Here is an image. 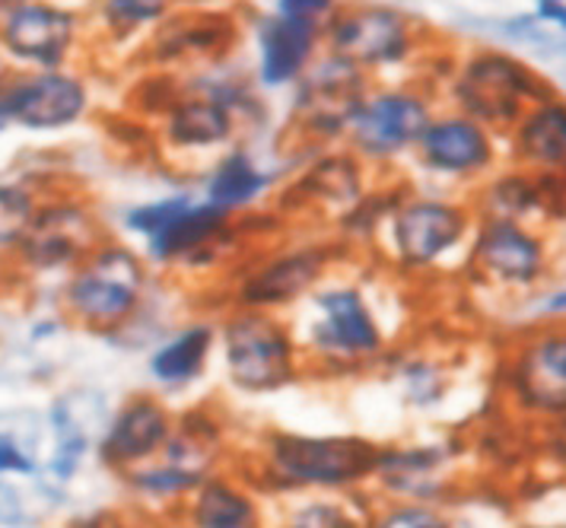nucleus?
Here are the masks:
<instances>
[{
	"mask_svg": "<svg viewBox=\"0 0 566 528\" xmlns=\"http://www.w3.org/2000/svg\"><path fill=\"white\" fill-rule=\"evenodd\" d=\"M401 277L350 255L286 319L306 360V376H354L386 366L408 334Z\"/></svg>",
	"mask_w": 566,
	"mask_h": 528,
	"instance_id": "f257e3e1",
	"label": "nucleus"
},
{
	"mask_svg": "<svg viewBox=\"0 0 566 528\" xmlns=\"http://www.w3.org/2000/svg\"><path fill=\"white\" fill-rule=\"evenodd\" d=\"M474 224L478 214L468 195L408 188L382 224L373 261L405 283L462 275Z\"/></svg>",
	"mask_w": 566,
	"mask_h": 528,
	"instance_id": "f03ea898",
	"label": "nucleus"
},
{
	"mask_svg": "<svg viewBox=\"0 0 566 528\" xmlns=\"http://www.w3.org/2000/svg\"><path fill=\"white\" fill-rule=\"evenodd\" d=\"M156 271L144 252L115 236L86 255V261L61 280L57 306L71 325L90 334H125L154 297Z\"/></svg>",
	"mask_w": 566,
	"mask_h": 528,
	"instance_id": "7ed1b4c3",
	"label": "nucleus"
},
{
	"mask_svg": "<svg viewBox=\"0 0 566 528\" xmlns=\"http://www.w3.org/2000/svg\"><path fill=\"white\" fill-rule=\"evenodd\" d=\"M350 252L335 236H293L261 242L223 280L227 309L290 315Z\"/></svg>",
	"mask_w": 566,
	"mask_h": 528,
	"instance_id": "20e7f679",
	"label": "nucleus"
},
{
	"mask_svg": "<svg viewBox=\"0 0 566 528\" xmlns=\"http://www.w3.org/2000/svg\"><path fill=\"white\" fill-rule=\"evenodd\" d=\"M554 275L557 249L547 229L500 217H478L462 277L481 293L525 306L554 283Z\"/></svg>",
	"mask_w": 566,
	"mask_h": 528,
	"instance_id": "39448f33",
	"label": "nucleus"
},
{
	"mask_svg": "<svg viewBox=\"0 0 566 528\" xmlns=\"http://www.w3.org/2000/svg\"><path fill=\"white\" fill-rule=\"evenodd\" d=\"M557 93L560 90L551 76L513 51L493 45L468 51L449 76V108L481 122L500 137H506L532 105Z\"/></svg>",
	"mask_w": 566,
	"mask_h": 528,
	"instance_id": "423d86ee",
	"label": "nucleus"
},
{
	"mask_svg": "<svg viewBox=\"0 0 566 528\" xmlns=\"http://www.w3.org/2000/svg\"><path fill=\"white\" fill-rule=\"evenodd\" d=\"M217 360L242 395H271L306 376V360L286 315L223 309L217 319Z\"/></svg>",
	"mask_w": 566,
	"mask_h": 528,
	"instance_id": "0eeeda50",
	"label": "nucleus"
},
{
	"mask_svg": "<svg viewBox=\"0 0 566 528\" xmlns=\"http://www.w3.org/2000/svg\"><path fill=\"white\" fill-rule=\"evenodd\" d=\"M437 115V102L413 83H369L347 105L344 144L373 169H391L417 151L420 134Z\"/></svg>",
	"mask_w": 566,
	"mask_h": 528,
	"instance_id": "6e6552de",
	"label": "nucleus"
},
{
	"mask_svg": "<svg viewBox=\"0 0 566 528\" xmlns=\"http://www.w3.org/2000/svg\"><path fill=\"white\" fill-rule=\"evenodd\" d=\"M379 446L366 436L274 433L264 449V472L283 490L337 494L373 478Z\"/></svg>",
	"mask_w": 566,
	"mask_h": 528,
	"instance_id": "1a4fd4ad",
	"label": "nucleus"
},
{
	"mask_svg": "<svg viewBox=\"0 0 566 528\" xmlns=\"http://www.w3.org/2000/svg\"><path fill=\"white\" fill-rule=\"evenodd\" d=\"M500 385L532 417H566V322H525L500 348Z\"/></svg>",
	"mask_w": 566,
	"mask_h": 528,
	"instance_id": "9d476101",
	"label": "nucleus"
},
{
	"mask_svg": "<svg viewBox=\"0 0 566 528\" xmlns=\"http://www.w3.org/2000/svg\"><path fill=\"white\" fill-rule=\"evenodd\" d=\"M420 49L417 20L391 3L340 0L325 20V51L354 61L373 80L408 68Z\"/></svg>",
	"mask_w": 566,
	"mask_h": 528,
	"instance_id": "9b49d317",
	"label": "nucleus"
},
{
	"mask_svg": "<svg viewBox=\"0 0 566 528\" xmlns=\"http://www.w3.org/2000/svg\"><path fill=\"white\" fill-rule=\"evenodd\" d=\"M105 236L103 217L96 207L77 195H52L45 198L23 242L10 252V265L20 277H64L86 261Z\"/></svg>",
	"mask_w": 566,
	"mask_h": 528,
	"instance_id": "f8f14e48",
	"label": "nucleus"
},
{
	"mask_svg": "<svg viewBox=\"0 0 566 528\" xmlns=\"http://www.w3.org/2000/svg\"><path fill=\"white\" fill-rule=\"evenodd\" d=\"M411 159L430 182L474 191L506 159V137L455 108H442L420 134Z\"/></svg>",
	"mask_w": 566,
	"mask_h": 528,
	"instance_id": "ddd939ff",
	"label": "nucleus"
},
{
	"mask_svg": "<svg viewBox=\"0 0 566 528\" xmlns=\"http://www.w3.org/2000/svg\"><path fill=\"white\" fill-rule=\"evenodd\" d=\"M373 166L363 163L347 144L325 147L306 156L303 169L290 178L281 191V220H312L328 224L340 220L350 207L379 185L373 182Z\"/></svg>",
	"mask_w": 566,
	"mask_h": 528,
	"instance_id": "4468645a",
	"label": "nucleus"
},
{
	"mask_svg": "<svg viewBox=\"0 0 566 528\" xmlns=\"http://www.w3.org/2000/svg\"><path fill=\"white\" fill-rule=\"evenodd\" d=\"M83 42V17L54 0H13L0 7V49L17 71H61Z\"/></svg>",
	"mask_w": 566,
	"mask_h": 528,
	"instance_id": "2eb2a0df",
	"label": "nucleus"
},
{
	"mask_svg": "<svg viewBox=\"0 0 566 528\" xmlns=\"http://www.w3.org/2000/svg\"><path fill=\"white\" fill-rule=\"evenodd\" d=\"M242 25L227 7H181L147 35V61L159 71L217 68L239 45Z\"/></svg>",
	"mask_w": 566,
	"mask_h": 528,
	"instance_id": "dca6fc26",
	"label": "nucleus"
},
{
	"mask_svg": "<svg viewBox=\"0 0 566 528\" xmlns=\"http://www.w3.org/2000/svg\"><path fill=\"white\" fill-rule=\"evenodd\" d=\"M93 93L86 76L61 71H17L0 93V125L23 131H64L80 125L90 115Z\"/></svg>",
	"mask_w": 566,
	"mask_h": 528,
	"instance_id": "f3484780",
	"label": "nucleus"
},
{
	"mask_svg": "<svg viewBox=\"0 0 566 528\" xmlns=\"http://www.w3.org/2000/svg\"><path fill=\"white\" fill-rule=\"evenodd\" d=\"M252 42H255L252 80L258 90L268 93L296 90V83L306 76L315 58L325 51V23L293 20L271 10L252 20Z\"/></svg>",
	"mask_w": 566,
	"mask_h": 528,
	"instance_id": "a211bd4d",
	"label": "nucleus"
},
{
	"mask_svg": "<svg viewBox=\"0 0 566 528\" xmlns=\"http://www.w3.org/2000/svg\"><path fill=\"white\" fill-rule=\"evenodd\" d=\"M245 127L227 105L185 86L179 100L156 122V144L169 159H217L239 141Z\"/></svg>",
	"mask_w": 566,
	"mask_h": 528,
	"instance_id": "6ab92c4d",
	"label": "nucleus"
},
{
	"mask_svg": "<svg viewBox=\"0 0 566 528\" xmlns=\"http://www.w3.org/2000/svg\"><path fill=\"white\" fill-rule=\"evenodd\" d=\"M176 429V414L156 392H137L118 404L99 439V458L112 472L128 475L154 462Z\"/></svg>",
	"mask_w": 566,
	"mask_h": 528,
	"instance_id": "aec40b11",
	"label": "nucleus"
},
{
	"mask_svg": "<svg viewBox=\"0 0 566 528\" xmlns=\"http://www.w3.org/2000/svg\"><path fill=\"white\" fill-rule=\"evenodd\" d=\"M232 227H235L232 217L210 207L205 198H195L169 227L159 229L154 239H147L137 249L144 252L154 271L185 277L198 265V258L210 246H217Z\"/></svg>",
	"mask_w": 566,
	"mask_h": 528,
	"instance_id": "412c9836",
	"label": "nucleus"
},
{
	"mask_svg": "<svg viewBox=\"0 0 566 528\" xmlns=\"http://www.w3.org/2000/svg\"><path fill=\"white\" fill-rule=\"evenodd\" d=\"M281 182V169H268L264 163H258V156L249 147L232 144L230 151L220 153L205 169L201 198L232 220H242L252 217L264 198L274 195Z\"/></svg>",
	"mask_w": 566,
	"mask_h": 528,
	"instance_id": "4be33fe9",
	"label": "nucleus"
},
{
	"mask_svg": "<svg viewBox=\"0 0 566 528\" xmlns=\"http://www.w3.org/2000/svg\"><path fill=\"white\" fill-rule=\"evenodd\" d=\"M217 356V319L191 315L172 325L147 356V373L163 392H181L201 382Z\"/></svg>",
	"mask_w": 566,
	"mask_h": 528,
	"instance_id": "5701e85b",
	"label": "nucleus"
},
{
	"mask_svg": "<svg viewBox=\"0 0 566 528\" xmlns=\"http://www.w3.org/2000/svg\"><path fill=\"white\" fill-rule=\"evenodd\" d=\"M506 159L535 176L566 182V96L532 105L506 134Z\"/></svg>",
	"mask_w": 566,
	"mask_h": 528,
	"instance_id": "b1692460",
	"label": "nucleus"
},
{
	"mask_svg": "<svg viewBox=\"0 0 566 528\" xmlns=\"http://www.w3.org/2000/svg\"><path fill=\"white\" fill-rule=\"evenodd\" d=\"M188 528H268L255 494L227 475H207L185 500Z\"/></svg>",
	"mask_w": 566,
	"mask_h": 528,
	"instance_id": "393cba45",
	"label": "nucleus"
},
{
	"mask_svg": "<svg viewBox=\"0 0 566 528\" xmlns=\"http://www.w3.org/2000/svg\"><path fill=\"white\" fill-rule=\"evenodd\" d=\"M446 462L449 455L439 446H401V449L379 446L373 478L379 480L388 494L401 497V504H427L442 487Z\"/></svg>",
	"mask_w": 566,
	"mask_h": 528,
	"instance_id": "a878e982",
	"label": "nucleus"
},
{
	"mask_svg": "<svg viewBox=\"0 0 566 528\" xmlns=\"http://www.w3.org/2000/svg\"><path fill=\"white\" fill-rule=\"evenodd\" d=\"M176 3L179 0H96L93 17L99 32L108 35V42L128 45L147 39L176 10Z\"/></svg>",
	"mask_w": 566,
	"mask_h": 528,
	"instance_id": "bb28decb",
	"label": "nucleus"
},
{
	"mask_svg": "<svg viewBox=\"0 0 566 528\" xmlns=\"http://www.w3.org/2000/svg\"><path fill=\"white\" fill-rule=\"evenodd\" d=\"M391 370H395V379L405 392V398L417 407H430V404L442 402L446 389H449V373L446 366L427 356L423 351H398L391 353Z\"/></svg>",
	"mask_w": 566,
	"mask_h": 528,
	"instance_id": "cd10ccee",
	"label": "nucleus"
},
{
	"mask_svg": "<svg viewBox=\"0 0 566 528\" xmlns=\"http://www.w3.org/2000/svg\"><path fill=\"white\" fill-rule=\"evenodd\" d=\"M369 519L354 500L335 494H310L290 506L281 528H366Z\"/></svg>",
	"mask_w": 566,
	"mask_h": 528,
	"instance_id": "c85d7f7f",
	"label": "nucleus"
},
{
	"mask_svg": "<svg viewBox=\"0 0 566 528\" xmlns=\"http://www.w3.org/2000/svg\"><path fill=\"white\" fill-rule=\"evenodd\" d=\"M45 195L29 182H0V255H10L32 227Z\"/></svg>",
	"mask_w": 566,
	"mask_h": 528,
	"instance_id": "c756f323",
	"label": "nucleus"
},
{
	"mask_svg": "<svg viewBox=\"0 0 566 528\" xmlns=\"http://www.w3.org/2000/svg\"><path fill=\"white\" fill-rule=\"evenodd\" d=\"M195 198L198 195H191V191H176V195H163V198H154V201L130 204L128 210L122 214V229L134 239V246H144L147 239H154L159 229L169 227Z\"/></svg>",
	"mask_w": 566,
	"mask_h": 528,
	"instance_id": "7c9ffc66",
	"label": "nucleus"
},
{
	"mask_svg": "<svg viewBox=\"0 0 566 528\" xmlns=\"http://www.w3.org/2000/svg\"><path fill=\"white\" fill-rule=\"evenodd\" d=\"M366 528H452L449 519L430 504H395L369 519Z\"/></svg>",
	"mask_w": 566,
	"mask_h": 528,
	"instance_id": "2f4dec72",
	"label": "nucleus"
},
{
	"mask_svg": "<svg viewBox=\"0 0 566 528\" xmlns=\"http://www.w3.org/2000/svg\"><path fill=\"white\" fill-rule=\"evenodd\" d=\"M337 7L340 0H274V13L293 20H315V23H325Z\"/></svg>",
	"mask_w": 566,
	"mask_h": 528,
	"instance_id": "473e14b6",
	"label": "nucleus"
},
{
	"mask_svg": "<svg viewBox=\"0 0 566 528\" xmlns=\"http://www.w3.org/2000/svg\"><path fill=\"white\" fill-rule=\"evenodd\" d=\"M35 462L29 458L27 449L13 439L0 433V475H32Z\"/></svg>",
	"mask_w": 566,
	"mask_h": 528,
	"instance_id": "72a5a7b5",
	"label": "nucleus"
},
{
	"mask_svg": "<svg viewBox=\"0 0 566 528\" xmlns=\"http://www.w3.org/2000/svg\"><path fill=\"white\" fill-rule=\"evenodd\" d=\"M532 17L547 25V29L566 35V0H535V13Z\"/></svg>",
	"mask_w": 566,
	"mask_h": 528,
	"instance_id": "f704fd0d",
	"label": "nucleus"
},
{
	"mask_svg": "<svg viewBox=\"0 0 566 528\" xmlns=\"http://www.w3.org/2000/svg\"><path fill=\"white\" fill-rule=\"evenodd\" d=\"M67 528H122V522H118L115 516H108V513H99V516L80 519V522H74V526Z\"/></svg>",
	"mask_w": 566,
	"mask_h": 528,
	"instance_id": "c9c22d12",
	"label": "nucleus"
},
{
	"mask_svg": "<svg viewBox=\"0 0 566 528\" xmlns=\"http://www.w3.org/2000/svg\"><path fill=\"white\" fill-rule=\"evenodd\" d=\"M13 76H17V68H13V61L7 58V51L0 49V93L7 90V83H10Z\"/></svg>",
	"mask_w": 566,
	"mask_h": 528,
	"instance_id": "e433bc0d",
	"label": "nucleus"
},
{
	"mask_svg": "<svg viewBox=\"0 0 566 528\" xmlns=\"http://www.w3.org/2000/svg\"><path fill=\"white\" fill-rule=\"evenodd\" d=\"M7 275H13V265H10V255H0V287L7 283Z\"/></svg>",
	"mask_w": 566,
	"mask_h": 528,
	"instance_id": "4c0bfd02",
	"label": "nucleus"
},
{
	"mask_svg": "<svg viewBox=\"0 0 566 528\" xmlns=\"http://www.w3.org/2000/svg\"><path fill=\"white\" fill-rule=\"evenodd\" d=\"M54 3H64V7H74V10H80V7H96V0H54Z\"/></svg>",
	"mask_w": 566,
	"mask_h": 528,
	"instance_id": "58836bf2",
	"label": "nucleus"
},
{
	"mask_svg": "<svg viewBox=\"0 0 566 528\" xmlns=\"http://www.w3.org/2000/svg\"><path fill=\"white\" fill-rule=\"evenodd\" d=\"M181 7H207L210 0H179ZM223 3H232V0H223Z\"/></svg>",
	"mask_w": 566,
	"mask_h": 528,
	"instance_id": "ea45409f",
	"label": "nucleus"
},
{
	"mask_svg": "<svg viewBox=\"0 0 566 528\" xmlns=\"http://www.w3.org/2000/svg\"><path fill=\"white\" fill-rule=\"evenodd\" d=\"M3 3H13V0H0V7H3Z\"/></svg>",
	"mask_w": 566,
	"mask_h": 528,
	"instance_id": "a19ab883",
	"label": "nucleus"
},
{
	"mask_svg": "<svg viewBox=\"0 0 566 528\" xmlns=\"http://www.w3.org/2000/svg\"><path fill=\"white\" fill-rule=\"evenodd\" d=\"M525 528H535V526H525Z\"/></svg>",
	"mask_w": 566,
	"mask_h": 528,
	"instance_id": "79ce46f5",
	"label": "nucleus"
}]
</instances>
